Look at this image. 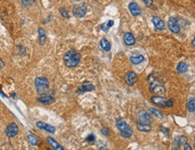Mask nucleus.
Wrapping results in <instances>:
<instances>
[{
	"label": "nucleus",
	"instance_id": "1",
	"mask_svg": "<svg viewBox=\"0 0 195 150\" xmlns=\"http://www.w3.org/2000/svg\"><path fill=\"white\" fill-rule=\"evenodd\" d=\"M64 64L69 68H74L80 62V54L75 50H71L63 56Z\"/></svg>",
	"mask_w": 195,
	"mask_h": 150
},
{
	"label": "nucleus",
	"instance_id": "2",
	"mask_svg": "<svg viewBox=\"0 0 195 150\" xmlns=\"http://www.w3.org/2000/svg\"><path fill=\"white\" fill-rule=\"evenodd\" d=\"M116 124H117V127L120 132V135L121 137L125 138H129L130 137L132 136L133 134V130L124 120L122 119H117L116 120Z\"/></svg>",
	"mask_w": 195,
	"mask_h": 150
},
{
	"label": "nucleus",
	"instance_id": "3",
	"mask_svg": "<svg viewBox=\"0 0 195 150\" xmlns=\"http://www.w3.org/2000/svg\"><path fill=\"white\" fill-rule=\"evenodd\" d=\"M35 89L40 95H46L50 90L49 80L45 77H37L35 79Z\"/></svg>",
	"mask_w": 195,
	"mask_h": 150
},
{
	"label": "nucleus",
	"instance_id": "4",
	"mask_svg": "<svg viewBox=\"0 0 195 150\" xmlns=\"http://www.w3.org/2000/svg\"><path fill=\"white\" fill-rule=\"evenodd\" d=\"M152 102L158 107L161 108H166V107H173V99H165L162 96H153L151 98Z\"/></svg>",
	"mask_w": 195,
	"mask_h": 150
},
{
	"label": "nucleus",
	"instance_id": "5",
	"mask_svg": "<svg viewBox=\"0 0 195 150\" xmlns=\"http://www.w3.org/2000/svg\"><path fill=\"white\" fill-rule=\"evenodd\" d=\"M149 91H150V92H152L157 96H164L165 94V86L158 81H155V82L151 83L150 87H149Z\"/></svg>",
	"mask_w": 195,
	"mask_h": 150
},
{
	"label": "nucleus",
	"instance_id": "6",
	"mask_svg": "<svg viewBox=\"0 0 195 150\" xmlns=\"http://www.w3.org/2000/svg\"><path fill=\"white\" fill-rule=\"evenodd\" d=\"M18 131H19V128H18V126L16 125L15 123L12 122L10 123L6 128V135L8 137V138H14L15 137L16 135L18 134Z\"/></svg>",
	"mask_w": 195,
	"mask_h": 150
},
{
	"label": "nucleus",
	"instance_id": "7",
	"mask_svg": "<svg viewBox=\"0 0 195 150\" xmlns=\"http://www.w3.org/2000/svg\"><path fill=\"white\" fill-rule=\"evenodd\" d=\"M168 27L170 29V31L173 34H178L180 33V25H179L178 20L175 17H170L168 20Z\"/></svg>",
	"mask_w": 195,
	"mask_h": 150
},
{
	"label": "nucleus",
	"instance_id": "8",
	"mask_svg": "<svg viewBox=\"0 0 195 150\" xmlns=\"http://www.w3.org/2000/svg\"><path fill=\"white\" fill-rule=\"evenodd\" d=\"M137 119L141 123H145V124H150L153 121L152 117L147 112H145L144 110H141L138 112Z\"/></svg>",
	"mask_w": 195,
	"mask_h": 150
},
{
	"label": "nucleus",
	"instance_id": "9",
	"mask_svg": "<svg viewBox=\"0 0 195 150\" xmlns=\"http://www.w3.org/2000/svg\"><path fill=\"white\" fill-rule=\"evenodd\" d=\"M125 81L127 85L132 86L137 81V75L134 72H128L125 75Z\"/></svg>",
	"mask_w": 195,
	"mask_h": 150
},
{
	"label": "nucleus",
	"instance_id": "10",
	"mask_svg": "<svg viewBox=\"0 0 195 150\" xmlns=\"http://www.w3.org/2000/svg\"><path fill=\"white\" fill-rule=\"evenodd\" d=\"M87 13V7L84 5L81 6H77L73 8V15L77 18H81L85 16Z\"/></svg>",
	"mask_w": 195,
	"mask_h": 150
},
{
	"label": "nucleus",
	"instance_id": "11",
	"mask_svg": "<svg viewBox=\"0 0 195 150\" xmlns=\"http://www.w3.org/2000/svg\"><path fill=\"white\" fill-rule=\"evenodd\" d=\"M94 90H95V87L91 82L84 81L78 89V93H84V92H88V91H92Z\"/></svg>",
	"mask_w": 195,
	"mask_h": 150
},
{
	"label": "nucleus",
	"instance_id": "12",
	"mask_svg": "<svg viewBox=\"0 0 195 150\" xmlns=\"http://www.w3.org/2000/svg\"><path fill=\"white\" fill-rule=\"evenodd\" d=\"M152 22L154 24V25L155 26V28L157 30H160V31H162L165 29V22L162 21L160 17H158V16L156 15H154L152 17Z\"/></svg>",
	"mask_w": 195,
	"mask_h": 150
},
{
	"label": "nucleus",
	"instance_id": "13",
	"mask_svg": "<svg viewBox=\"0 0 195 150\" xmlns=\"http://www.w3.org/2000/svg\"><path fill=\"white\" fill-rule=\"evenodd\" d=\"M128 9L134 16H138L141 14V8L136 2H131L128 5Z\"/></svg>",
	"mask_w": 195,
	"mask_h": 150
},
{
	"label": "nucleus",
	"instance_id": "14",
	"mask_svg": "<svg viewBox=\"0 0 195 150\" xmlns=\"http://www.w3.org/2000/svg\"><path fill=\"white\" fill-rule=\"evenodd\" d=\"M36 126L41 128V129H44L45 131L49 132V133H52V134H53V133H55V128L52 125H48L44 122H42V121H38L36 123Z\"/></svg>",
	"mask_w": 195,
	"mask_h": 150
},
{
	"label": "nucleus",
	"instance_id": "15",
	"mask_svg": "<svg viewBox=\"0 0 195 150\" xmlns=\"http://www.w3.org/2000/svg\"><path fill=\"white\" fill-rule=\"evenodd\" d=\"M123 40H124V43L128 46L134 45L136 43L135 36L131 34V33H126V34L124 35V36H123Z\"/></svg>",
	"mask_w": 195,
	"mask_h": 150
},
{
	"label": "nucleus",
	"instance_id": "16",
	"mask_svg": "<svg viewBox=\"0 0 195 150\" xmlns=\"http://www.w3.org/2000/svg\"><path fill=\"white\" fill-rule=\"evenodd\" d=\"M37 101L44 105H49V104H52L54 101V99L52 96H48V95H42V97L38 98Z\"/></svg>",
	"mask_w": 195,
	"mask_h": 150
},
{
	"label": "nucleus",
	"instance_id": "17",
	"mask_svg": "<svg viewBox=\"0 0 195 150\" xmlns=\"http://www.w3.org/2000/svg\"><path fill=\"white\" fill-rule=\"evenodd\" d=\"M47 142L50 144L54 149H58V150H63V147L58 143V142H56L53 138H51V137H48L47 138Z\"/></svg>",
	"mask_w": 195,
	"mask_h": 150
},
{
	"label": "nucleus",
	"instance_id": "18",
	"mask_svg": "<svg viewBox=\"0 0 195 150\" xmlns=\"http://www.w3.org/2000/svg\"><path fill=\"white\" fill-rule=\"evenodd\" d=\"M100 46L105 52H109L111 50V44L106 38H102L100 40Z\"/></svg>",
	"mask_w": 195,
	"mask_h": 150
},
{
	"label": "nucleus",
	"instance_id": "19",
	"mask_svg": "<svg viewBox=\"0 0 195 150\" xmlns=\"http://www.w3.org/2000/svg\"><path fill=\"white\" fill-rule=\"evenodd\" d=\"M177 72H179V73H184V72H187V70H188V65H187V63L186 62H179V64L177 65Z\"/></svg>",
	"mask_w": 195,
	"mask_h": 150
},
{
	"label": "nucleus",
	"instance_id": "20",
	"mask_svg": "<svg viewBox=\"0 0 195 150\" xmlns=\"http://www.w3.org/2000/svg\"><path fill=\"white\" fill-rule=\"evenodd\" d=\"M136 128L138 130L143 131V132H148L151 130V126L149 124H145V123H137L136 124Z\"/></svg>",
	"mask_w": 195,
	"mask_h": 150
},
{
	"label": "nucleus",
	"instance_id": "21",
	"mask_svg": "<svg viewBox=\"0 0 195 150\" xmlns=\"http://www.w3.org/2000/svg\"><path fill=\"white\" fill-rule=\"evenodd\" d=\"M144 61V57L141 54L130 57V62H131L133 64H139V63L143 62Z\"/></svg>",
	"mask_w": 195,
	"mask_h": 150
},
{
	"label": "nucleus",
	"instance_id": "22",
	"mask_svg": "<svg viewBox=\"0 0 195 150\" xmlns=\"http://www.w3.org/2000/svg\"><path fill=\"white\" fill-rule=\"evenodd\" d=\"M38 33H39V42L40 44L43 45L46 42V35H45V32L43 28H39L38 29Z\"/></svg>",
	"mask_w": 195,
	"mask_h": 150
},
{
	"label": "nucleus",
	"instance_id": "23",
	"mask_svg": "<svg viewBox=\"0 0 195 150\" xmlns=\"http://www.w3.org/2000/svg\"><path fill=\"white\" fill-rule=\"evenodd\" d=\"M27 139H28V141L30 142V144L31 145H32V146H37L38 145V139H37V138L35 136V135H32V134H28V136H27Z\"/></svg>",
	"mask_w": 195,
	"mask_h": 150
},
{
	"label": "nucleus",
	"instance_id": "24",
	"mask_svg": "<svg viewBox=\"0 0 195 150\" xmlns=\"http://www.w3.org/2000/svg\"><path fill=\"white\" fill-rule=\"evenodd\" d=\"M187 107H188V110L190 112H194L195 111V99L193 98H191L189 101H188V104H187Z\"/></svg>",
	"mask_w": 195,
	"mask_h": 150
},
{
	"label": "nucleus",
	"instance_id": "25",
	"mask_svg": "<svg viewBox=\"0 0 195 150\" xmlns=\"http://www.w3.org/2000/svg\"><path fill=\"white\" fill-rule=\"evenodd\" d=\"M149 110H150V112L153 115H155L157 119H162V118H164V115H162V113L161 111H159V110H157L155 109H153V108H150Z\"/></svg>",
	"mask_w": 195,
	"mask_h": 150
},
{
	"label": "nucleus",
	"instance_id": "26",
	"mask_svg": "<svg viewBox=\"0 0 195 150\" xmlns=\"http://www.w3.org/2000/svg\"><path fill=\"white\" fill-rule=\"evenodd\" d=\"M35 3V0H22V6L25 8H28Z\"/></svg>",
	"mask_w": 195,
	"mask_h": 150
},
{
	"label": "nucleus",
	"instance_id": "27",
	"mask_svg": "<svg viewBox=\"0 0 195 150\" xmlns=\"http://www.w3.org/2000/svg\"><path fill=\"white\" fill-rule=\"evenodd\" d=\"M60 12H61V14L63 16V17H65V18H69L70 17V14H69V12H68V10L66 8L61 7L60 8Z\"/></svg>",
	"mask_w": 195,
	"mask_h": 150
},
{
	"label": "nucleus",
	"instance_id": "28",
	"mask_svg": "<svg viewBox=\"0 0 195 150\" xmlns=\"http://www.w3.org/2000/svg\"><path fill=\"white\" fill-rule=\"evenodd\" d=\"M86 141L87 142H89L90 144H94L95 143V141H96V137H95V135L94 134H90V135H88V137L86 138Z\"/></svg>",
	"mask_w": 195,
	"mask_h": 150
},
{
	"label": "nucleus",
	"instance_id": "29",
	"mask_svg": "<svg viewBox=\"0 0 195 150\" xmlns=\"http://www.w3.org/2000/svg\"><path fill=\"white\" fill-rule=\"evenodd\" d=\"M142 2L148 7H151L153 6V0H142Z\"/></svg>",
	"mask_w": 195,
	"mask_h": 150
},
{
	"label": "nucleus",
	"instance_id": "30",
	"mask_svg": "<svg viewBox=\"0 0 195 150\" xmlns=\"http://www.w3.org/2000/svg\"><path fill=\"white\" fill-rule=\"evenodd\" d=\"M100 29L101 30H103L104 32H108V29H109V27L108 26V25H107V23H104V24H102V25H100Z\"/></svg>",
	"mask_w": 195,
	"mask_h": 150
},
{
	"label": "nucleus",
	"instance_id": "31",
	"mask_svg": "<svg viewBox=\"0 0 195 150\" xmlns=\"http://www.w3.org/2000/svg\"><path fill=\"white\" fill-rule=\"evenodd\" d=\"M161 131L164 133V134L166 136V137H169V130L166 128H165V127H161Z\"/></svg>",
	"mask_w": 195,
	"mask_h": 150
},
{
	"label": "nucleus",
	"instance_id": "32",
	"mask_svg": "<svg viewBox=\"0 0 195 150\" xmlns=\"http://www.w3.org/2000/svg\"><path fill=\"white\" fill-rule=\"evenodd\" d=\"M101 134L104 135V136H108L109 135V130L107 128H103L101 129Z\"/></svg>",
	"mask_w": 195,
	"mask_h": 150
},
{
	"label": "nucleus",
	"instance_id": "33",
	"mask_svg": "<svg viewBox=\"0 0 195 150\" xmlns=\"http://www.w3.org/2000/svg\"><path fill=\"white\" fill-rule=\"evenodd\" d=\"M179 141H180V145H184V144H186V142H187V138H186V137H181L180 138H179Z\"/></svg>",
	"mask_w": 195,
	"mask_h": 150
},
{
	"label": "nucleus",
	"instance_id": "34",
	"mask_svg": "<svg viewBox=\"0 0 195 150\" xmlns=\"http://www.w3.org/2000/svg\"><path fill=\"white\" fill-rule=\"evenodd\" d=\"M183 147H184V149H186V150H191V146L190 145H188L187 143L183 145Z\"/></svg>",
	"mask_w": 195,
	"mask_h": 150
},
{
	"label": "nucleus",
	"instance_id": "35",
	"mask_svg": "<svg viewBox=\"0 0 195 150\" xmlns=\"http://www.w3.org/2000/svg\"><path fill=\"white\" fill-rule=\"evenodd\" d=\"M107 25H108V26L110 28V27H112L113 25H114V21H112V20H109L108 23H107Z\"/></svg>",
	"mask_w": 195,
	"mask_h": 150
},
{
	"label": "nucleus",
	"instance_id": "36",
	"mask_svg": "<svg viewBox=\"0 0 195 150\" xmlns=\"http://www.w3.org/2000/svg\"><path fill=\"white\" fill-rule=\"evenodd\" d=\"M192 43V45H193V46L195 47V38H194V39L192 40V43Z\"/></svg>",
	"mask_w": 195,
	"mask_h": 150
},
{
	"label": "nucleus",
	"instance_id": "37",
	"mask_svg": "<svg viewBox=\"0 0 195 150\" xmlns=\"http://www.w3.org/2000/svg\"><path fill=\"white\" fill-rule=\"evenodd\" d=\"M0 64H1V65L3 66V67H4V63H3V62H2L1 60H0Z\"/></svg>",
	"mask_w": 195,
	"mask_h": 150
},
{
	"label": "nucleus",
	"instance_id": "38",
	"mask_svg": "<svg viewBox=\"0 0 195 150\" xmlns=\"http://www.w3.org/2000/svg\"><path fill=\"white\" fill-rule=\"evenodd\" d=\"M194 148H195V143H194Z\"/></svg>",
	"mask_w": 195,
	"mask_h": 150
}]
</instances>
